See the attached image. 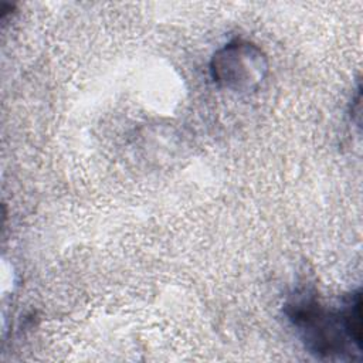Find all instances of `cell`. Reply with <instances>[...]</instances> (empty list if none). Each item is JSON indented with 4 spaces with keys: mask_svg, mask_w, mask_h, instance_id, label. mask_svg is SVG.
<instances>
[{
    "mask_svg": "<svg viewBox=\"0 0 363 363\" xmlns=\"http://www.w3.org/2000/svg\"><path fill=\"white\" fill-rule=\"evenodd\" d=\"M284 312L298 330L305 349L319 359H353L360 349L350 340L340 311L326 309L316 292L299 288L291 295Z\"/></svg>",
    "mask_w": 363,
    "mask_h": 363,
    "instance_id": "cell-1",
    "label": "cell"
},
{
    "mask_svg": "<svg viewBox=\"0 0 363 363\" xmlns=\"http://www.w3.org/2000/svg\"><path fill=\"white\" fill-rule=\"evenodd\" d=\"M269 62L265 52L247 40H233L218 48L210 61L213 81L233 92L257 89L268 75Z\"/></svg>",
    "mask_w": 363,
    "mask_h": 363,
    "instance_id": "cell-2",
    "label": "cell"
}]
</instances>
